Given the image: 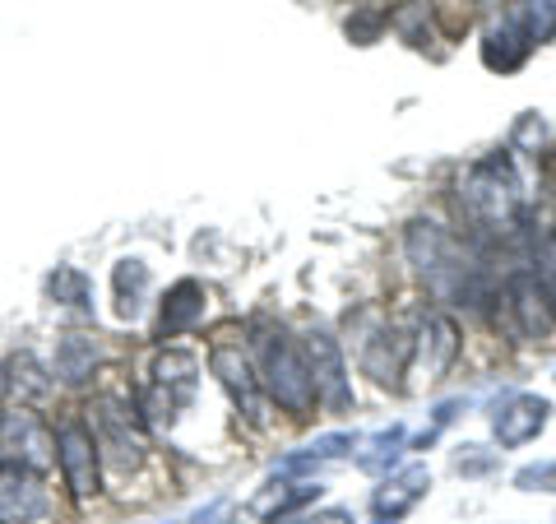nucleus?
I'll return each instance as SVG.
<instances>
[{"label":"nucleus","mask_w":556,"mask_h":524,"mask_svg":"<svg viewBox=\"0 0 556 524\" xmlns=\"http://www.w3.org/2000/svg\"><path fill=\"white\" fill-rule=\"evenodd\" d=\"M459 204L478 228L515 233L525 223V190H519V172L510 163V153H492V159L468 167L459 177Z\"/></svg>","instance_id":"obj_1"},{"label":"nucleus","mask_w":556,"mask_h":524,"mask_svg":"<svg viewBox=\"0 0 556 524\" xmlns=\"http://www.w3.org/2000/svg\"><path fill=\"white\" fill-rule=\"evenodd\" d=\"M408 255L437 297H445V302H478V265L445 228L422 219L408 223Z\"/></svg>","instance_id":"obj_2"},{"label":"nucleus","mask_w":556,"mask_h":524,"mask_svg":"<svg viewBox=\"0 0 556 524\" xmlns=\"http://www.w3.org/2000/svg\"><path fill=\"white\" fill-rule=\"evenodd\" d=\"M255 362H260V380L265 390L283 404L288 413H311L316 409V386H311V372H306V358L298 353L283 329H260L255 335Z\"/></svg>","instance_id":"obj_3"},{"label":"nucleus","mask_w":556,"mask_h":524,"mask_svg":"<svg viewBox=\"0 0 556 524\" xmlns=\"http://www.w3.org/2000/svg\"><path fill=\"white\" fill-rule=\"evenodd\" d=\"M93 427H98V436H93L98 450L121 469V474L144 460V423H139V413L130 404H121V399H112V395L98 399Z\"/></svg>","instance_id":"obj_4"},{"label":"nucleus","mask_w":556,"mask_h":524,"mask_svg":"<svg viewBox=\"0 0 556 524\" xmlns=\"http://www.w3.org/2000/svg\"><path fill=\"white\" fill-rule=\"evenodd\" d=\"M306 372H311V386H316V404H325L329 413L353 409V386H348L343 353L325 329H311L306 335Z\"/></svg>","instance_id":"obj_5"},{"label":"nucleus","mask_w":556,"mask_h":524,"mask_svg":"<svg viewBox=\"0 0 556 524\" xmlns=\"http://www.w3.org/2000/svg\"><path fill=\"white\" fill-rule=\"evenodd\" d=\"M51 511V497L42 474L20 460H0V520L5 524H33Z\"/></svg>","instance_id":"obj_6"},{"label":"nucleus","mask_w":556,"mask_h":524,"mask_svg":"<svg viewBox=\"0 0 556 524\" xmlns=\"http://www.w3.org/2000/svg\"><path fill=\"white\" fill-rule=\"evenodd\" d=\"M56 464H61V478L75 497H93L98 492V441H93V427L84 423H61L56 432Z\"/></svg>","instance_id":"obj_7"},{"label":"nucleus","mask_w":556,"mask_h":524,"mask_svg":"<svg viewBox=\"0 0 556 524\" xmlns=\"http://www.w3.org/2000/svg\"><path fill=\"white\" fill-rule=\"evenodd\" d=\"M0 450H5V460H20L28 469H47L56 460V436L47 432V423L33 409H14L0 417Z\"/></svg>","instance_id":"obj_8"},{"label":"nucleus","mask_w":556,"mask_h":524,"mask_svg":"<svg viewBox=\"0 0 556 524\" xmlns=\"http://www.w3.org/2000/svg\"><path fill=\"white\" fill-rule=\"evenodd\" d=\"M208 366H214L218 386L232 395V404L251 417V423H265V395H260V376L255 366L241 353V344H214L208 353Z\"/></svg>","instance_id":"obj_9"},{"label":"nucleus","mask_w":556,"mask_h":524,"mask_svg":"<svg viewBox=\"0 0 556 524\" xmlns=\"http://www.w3.org/2000/svg\"><path fill=\"white\" fill-rule=\"evenodd\" d=\"M506 302H510V321L525 339H547L552 335V297L543 292V284H538V274H515L510 288H506Z\"/></svg>","instance_id":"obj_10"},{"label":"nucleus","mask_w":556,"mask_h":524,"mask_svg":"<svg viewBox=\"0 0 556 524\" xmlns=\"http://www.w3.org/2000/svg\"><path fill=\"white\" fill-rule=\"evenodd\" d=\"M547 413H552V404L547 399H538V395H510L506 404H496L492 432H496L501 450H515V446L533 441V436L547 427Z\"/></svg>","instance_id":"obj_11"},{"label":"nucleus","mask_w":556,"mask_h":524,"mask_svg":"<svg viewBox=\"0 0 556 524\" xmlns=\"http://www.w3.org/2000/svg\"><path fill=\"white\" fill-rule=\"evenodd\" d=\"M408 358H413V344L390 325V329H376V335L367 339V348H362V372H367L376 386L399 390V376H404Z\"/></svg>","instance_id":"obj_12"},{"label":"nucleus","mask_w":556,"mask_h":524,"mask_svg":"<svg viewBox=\"0 0 556 524\" xmlns=\"http://www.w3.org/2000/svg\"><path fill=\"white\" fill-rule=\"evenodd\" d=\"M195 386H200V358L190 348H163L153 358V390H163L177 409L195 399Z\"/></svg>","instance_id":"obj_13"},{"label":"nucleus","mask_w":556,"mask_h":524,"mask_svg":"<svg viewBox=\"0 0 556 524\" xmlns=\"http://www.w3.org/2000/svg\"><path fill=\"white\" fill-rule=\"evenodd\" d=\"M427 487H431L427 464H413V469H404V474L386 478V487H376V497H371L376 520H380V524H394L399 515H408L413 506L427 497Z\"/></svg>","instance_id":"obj_14"},{"label":"nucleus","mask_w":556,"mask_h":524,"mask_svg":"<svg viewBox=\"0 0 556 524\" xmlns=\"http://www.w3.org/2000/svg\"><path fill=\"white\" fill-rule=\"evenodd\" d=\"M459 358V329L450 316H427L422 335H417V366L427 380H437L450 372V362Z\"/></svg>","instance_id":"obj_15"},{"label":"nucleus","mask_w":556,"mask_h":524,"mask_svg":"<svg viewBox=\"0 0 556 524\" xmlns=\"http://www.w3.org/2000/svg\"><path fill=\"white\" fill-rule=\"evenodd\" d=\"M200 321H204V288L195 278L172 284L163 297V311H159V335L172 339V335H181V329H195Z\"/></svg>","instance_id":"obj_16"},{"label":"nucleus","mask_w":556,"mask_h":524,"mask_svg":"<svg viewBox=\"0 0 556 524\" xmlns=\"http://www.w3.org/2000/svg\"><path fill=\"white\" fill-rule=\"evenodd\" d=\"M325 492L320 483H269V487H260V497L251 501V515L255 520H265V524H274V520H288L292 511H302V506H311Z\"/></svg>","instance_id":"obj_17"},{"label":"nucleus","mask_w":556,"mask_h":524,"mask_svg":"<svg viewBox=\"0 0 556 524\" xmlns=\"http://www.w3.org/2000/svg\"><path fill=\"white\" fill-rule=\"evenodd\" d=\"M98 366V344L89 335H65L56 344V362H51V372H56L65 386H84V380L93 376Z\"/></svg>","instance_id":"obj_18"},{"label":"nucleus","mask_w":556,"mask_h":524,"mask_svg":"<svg viewBox=\"0 0 556 524\" xmlns=\"http://www.w3.org/2000/svg\"><path fill=\"white\" fill-rule=\"evenodd\" d=\"M529 47H533V42H529L525 33H519V28L506 20L501 28L486 33V42H482V61H486V70H501V75H510V70L525 65Z\"/></svg>","instance_id":"obj_19"},{"label":"nucleus","mask_w":556,"mask_h":524,"mask_svg":"<svg viewBox=\"0 0 556 524\" xmlns=\"http://www.w3.org/2000/svg\"><path fill=\"white\" fill-rule=\"evenodd\" d=\"M112 284H116V316L135 321L139 311H144V297H149V265L144 260H121Z\"/></svg>","instance_id":"obj_20"},{"label":"nucleus","mask_w":556,"mask_h":524,"mask_svg":"<svg viewBox=\"0 0 556 524\" xmlns=\"http://www.w3.org/2000/svg\"><path fill=\"white\" fill-rule=\"evenodd\" d=\"M404 446H408V432H404V427L376 432V436H367V441H362L357 469H362V474H390V469L399 464V456H404Z\"/></svg>","instance_id":"obj_21"},{"label":"nucleus","mask_w":556,"mask_h":524,"mask_svg":"<svg viewBox=\"0 0 556 524\" xmlns=\"http://www.w3.org/2000/svg\"><path fill=\"white\" fill-rule=\"evenodd\" d=\"M348 450H357V436H348V432L320 436V441H311L306 450H298V456L278 460V478H292V474H302V469H316L325 460H339V456H348Z\"/></svg>","instance_id":"obj_22"},{"label":"nucleus","mask_w":556,"mask_h":524,"mask_svg":"<svg viewBox=\"0 0 556 524\" xmlns=\"http://www.w3.org/2000/svg\"><path fill=\"white\" fill-rule=\"evenodd\" d=\"M47 297H51V302H61V307L89 311L93 307V284H89V274H84V270L56 265V270L47 274Z\"/></svg>","instance_id":"obj_23"},{"label":"nucleus","mask_w":556,"mask_h":524,"mask_svg":"<svg viewBox=\"0 0 556 524\" xmlns=\"http://www.w3.org/2000/svg\"><path fill=\"white\" fill-rule=\"evenodd\" d=\"M510 24L525 33L529 42H552L556 38V0H515Z\"/></svg>","instance_id":"obj_24"},{"label":"nucleus","mask_w":556,"mask_h":524,"mask_svg":"<svg viewBox=\"0 0 556 524\" xmlns=\"http://www.w3.org/2000/svg\"><path fill=\"white\" fill-rule=\"evenodd\" d=\"M10 386L14 390H24L28 399H38V395H47L51 390V380H47V372H42V366H38V358H33V353H20V358H14L10 362Z\"/></svg>","instance_id":"obj_25"},{"label":"nucleus","mask_w":556,"mask_h":524,"mask_svg":"<svg viewBox=\"0 0 556 524\" xmlns=\"http://www.w3.org/2000/svg\"><path fill=\"white\" fill-rule=\"evenodd\" d=\"M515 487L519 492H556V460H543V464H529L515 474Z\"/></svg>","instance_id":"obj_26"},{"label":"nucleus","mask_w":556,"mask_h":524,"mask_svg":"<svg viewBox=\"0 0 556 524\" xmlns=\"http://www.w3.org/2000/svg\"><path fill=\"white\" fill-rule=\"evenodd\" d=\"M232 515H237V506L232 501H208L200 515H190L186 524H232Z\"/></svg>","instance_id":"obj_27"},{"label":"nucleus","mask_w":556,"mask_h":524,"mask_svg":"<svg viewBox=\"0 0 556 524\" xmlns=\"http://www.w3.org/2000/svg\"><path fill=\"white\" fill-rule=\"evenodd\" d=\"M492 464H496V456H486L482 446H464V456H459V474H486Z\"/></svg>","instance_id":"obj_28"},{"label":"nucleus","mask_w":556,"mask_h":524,"mask_svg":"<svg viewBox=\"0 0 556 524\" xmlns=\"http://www.w3.org/2000/svg\"><path fill=\"white\" fill-rule=\"evenodd\" d=\"M543 292L552 297V307H556V241L543 251Z\"/></svg>","instance_id":"obj_29"},{"label":"nucleus","mask_w":556,"mask_h":524,"mask_svg":"<svg viewBox=\"0 0 556 524\" xmlns=\"http://www.w3.org/2000/svg\"><path fill=\"white\" fill-rule=\"evenodd\" d=\"M519 145H543V121H538L533 112L519 121Z\"/></svg>","instance_id":"obj_30"},{"label":"nucleus","mask_w":556,"mask_h":524,"mask_svg":"<svg viewBox=\"0 0 556 524\" xmlns=\"http://www.w3.org/2000/svg\"><path fill=\"white\" fill-rule=\"evenodd\" d=\"M302 524H353V515H348V511H320V515H311Z\"/></svg>","instance_id":"obj_31"},{"label":"nucleus","mask_w":556,"mask_h":524,"mask_svg":"<svg viewBox=\"0 0 556 524\" xmlns=\"http://www.w3.org/2000/svg\"><path fill=\"white\" fill-rule=\"evenodd\" d=\"M5 390H10V376H5V362H0V399H5Z\"/></svg>","instance_id":"obj_32"},{"label":"nucleus","mask_w":556,"mask_h":524,"mask_svg":"<svg viewBox=\"0 0 556 524\" xmlns=\"http://www.w3.org/2000/svg\"><path fill=\"white\" fill-rule=\"evenodd\" d=\"M0 524H5V520H0Z\"/></svg>","instance_id":"obj_33"}]
</instances>
